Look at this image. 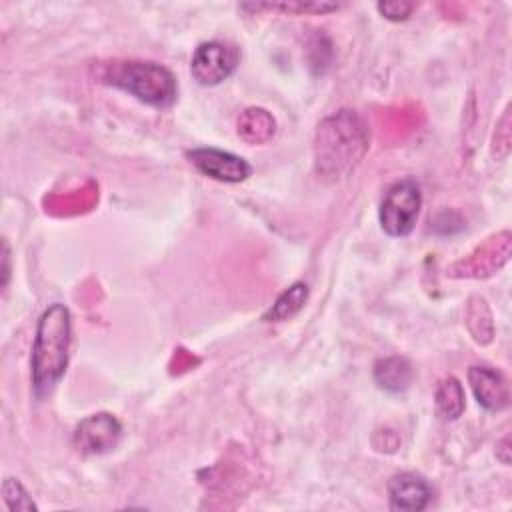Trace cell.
<instances>
[{
	"instance_id": "9c48e42d",
	"label": "cell",
	"mask_w": 512,
	"mask_h": 512,
	"mask_svg": "<svg viewBox=\"0 0 512 512\" xmlns=\"http://www.w3.org/2000/svg\"><path fill=\"white\" fill-rule=\"evenodd\" d=\"M372 374L378 388L392 394L404 392L410 386L414 376L412 364L404 356H386L376 360Z\"/></svg>"
},
{
	"instance_id": "277c9868",
	"label": "cell",
	"mask_w": 512,
	"mask_h": 512,
	"mask_svg": "<svg viewBox=\"0 0 512 512\" xmlns=\"http://www.w3.org/2000/svg\"><path fill=\"white\" fill-rule=\"evenodd\" d=\"M240 64V50L234 44L210 40L198 44L190 60V72L200 86H218L228 80Z\"/></svg>"
},
{
	"instance_id": "52a82bcc",
	"label": "cell",
	"mask_w": 512,
	"mask_h": 512,
	"mask_svg": "<svg viewBox=\"0 0 512 512\" xmlns=\"http://www.w3.org/2000/svg\"><path fill=\"white\" fill-rule=\"evenodd\" d=\"M388 500L392 510L418 512L428 508L434 490L430 482L416 472H398L388 480Z\"/></svg>"
},
{
	"instance_id": "7a4b0ae2",
	"label": "cell",
	"mask_w": 512,
	"mask_h": 512,
	"mask_svg": "<svg viewBox=\"0 0 512 512\" xmlns=\"http://www.w3.org/2000/svg\"><path fill=\"white\" fill-rule=\"evenodd\" d=\"M104 82L154 108H168L178 96L174 74L166 66L148 60L112 62L104 74Z\"/></svg>"
},
{
	"instance_id": "5b68a950",
	"label": "cell",
	"mask_w": 512,
	"mask_h": 512,
	"mask_svg": "<svg viewBox=\"0 0 512 512\" xmlns=\"http://www.w3.org/2000/svg\"><path fill=\"white\" fill-rule=\"evenodd\" d=\"M122 436L120 420L110 412H96L80 420L72 442L82 454H104L116 448Z\"/></svg>"
},
{
	"instance_id": "5bb4252c",
	"label": "cell",
	"mask_w": 512,
	"mask_h": 512,
	"mask_svg": "<svg viewBox=\"0 0 512 512\" xmlns=\"http://www.w3.org/2000/svg\"><path fill=\"white\" fill-rule=\"evenodd\" d=\"M376 8H378V12H380L386 20L402 22V20H406V18L412 14L414 4H410V2H378Z\"/></svg>"
},
{
	"instance_id": "7c38bea8",
	"label": "cell",
	"mask_w": 512,
	"mask_h": 512,
	"mask_svg": "<svg viewBox=\"0 0 512 512\" xmlns=\"http://www.w3.org/2000/svg\"><path fill=\"white\" fill-rule=\"evenodd\" d=\"M2 498L8 510L12 512H36L38 506L34 504L30 492L18 478H4L2 482Z\"/></svg>"
},
{
	"instance_id": "3957f363",
	"label": "cell",
	"mask_w": 512,
	"mask_h": 512,
	"mask_svg": "<svg viewBox=\"0 0 512 512\" xmlns=\"http://www.w3.org/2000/svg\"><path fill=\"white\" fill-rule=\"evenodd\" d=\"M422 208V192L416 180L402 178L388 186L380 202L378 220L382 230L392 238L408 236L414 230Z\"/></svg>"
},
{
	"instance_id": "4fadbf2b",
	"label": "cell",
	"mask_w": 512,
	"mask_h": 512,
	"mask_svg": "<svg viewBox=\"0 0 512 512\" xmlns=\"http://www.w3.org/2000/svg\"><path fill=\"white\" fill-rule=\"evenodd\" d=\"M244 8H254V10H282L288 14H326V12H334L340 6L332 4V2H278V4H252V6H244Z\"/></svg>"
},
{
	"instance_id": "6da1fadb",
	"label": "cell",
	"mask_w": 512,
	"mask_h": 512,
	"mask_svg": "<svg viewBox=\"0 0 512 512\" xmlns=\"http://www.w3.org/2000/svg\"><path fill=\"white\" fill-rule=\"evenodd\" d=\"M72 342V316L62 302L50 304L38 318L32 344L30 376L38 398H44L62 380Z\"/></svg>"
},
{
	"instance_id": "30bf717a",
	"label": "cell",
	"mask_w": 512,
	"mask_h": 512,
	"mask_svg": "<svg viewBox=\"0 0 512 512\" xmlns=\"http://www.w3.org/2000/svg\"><path fill=\"white\" fill-rule=\"evenodd\" d=\"M306 300H308V284L294 282L292 286H288L276 298V302L268 308V312L262 316V320L264 322H284V320H290L292 316H296L304 308Z\"/></svg>"
},
{
	"instance_id": "8992f818",
	"label": "cell",
	"mask_w": 512,
	"mask_h": 512,
	"mask_svg": "<svg viewBox=\"0 0 512 512\" xmlns=\"http://www.w3.org/2000/svg\"><path fill=\"white\" fill-rule=\"evenodd\" d=\"M186 156L196 166V170H200L204 176L218 182L238 184L252 174V166L242 156L226 150L194 148V150H188Z\"/></svg>"
},
{
	"instance_id": "ba28073f",
	"label": "cell",
	"mask_w": 512,
	"mask_h": 512,
	"mask_svg": "<svg viewBox=\"0 0 512 512\" xmlns=\"http://www.w3.org/2000/svg\"><path fill=\"white\" fill-rule=\"evenodd\" d=\"M468 382L478 404L488 412H500L510 404V390L504 376L488 366H470Z\"/></svg>"
},
{
	"instance_id": "8fae6325",
	"label": "cell",
	"mask_w": 512,
	"mask_h": 512,
	"mask_svg": "<svg viewBox=\"0 0 512 512\" xmlns=\"http://www.w3.org/2000/svg\"><path fill=\"white\" fill-rule=\"evenodd\" d=\"M436 410L444 420H456L464 412V388L454 376H446L436 388Z\"/></svg>"
},
{
	"instance_id": "9a60e30c",
	"label": "cell",
	"mask_w": 512,
	"mask_h": 512,
	"mask_svg": "<svg viewBox=\"0 0 512 512\" xmlns=\"http://www.w3.org/2000/svg\"><path fill=\"white\" fill-rule=\"evenodd\" d=\"M2 248H4V252H2V262H4V266H2V286H6L8 284V276H10V268H8V258H10V254H8V244L6 242H2Z\"/></svg>"
}]
</instances>
